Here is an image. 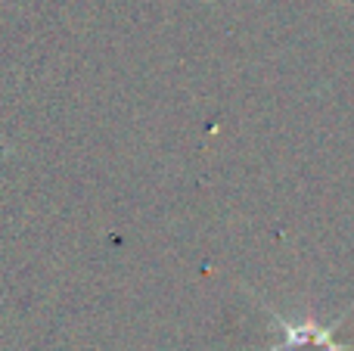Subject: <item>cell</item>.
<instances>
[{"mask_svg": "<svg viewBox=\"0 0 354 351\" xmlns=\"http://www.w3.org/2000/svg\"><path fill=\"white\" fill-rule=\"evenodd\" d=\"M277 323L283 327L280 351H348L345 345L333 342V327H320L317 321L289 323L283 317H277Z\"/></svg>", "mask_w": 354, "mask_h": 351, "instance_id": "6da1fadb", "label": "cell"}]
</instances>
